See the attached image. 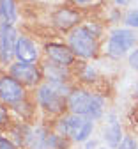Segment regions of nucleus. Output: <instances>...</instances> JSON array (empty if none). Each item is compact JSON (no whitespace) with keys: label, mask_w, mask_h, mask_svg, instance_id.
I'll return each instance as SVG.
<instances>
[{"label":"nucleus","mask_w":138,"mask_h":149,"mask_svg":"<svg viewBox=\"0 0 138 149\" xmlns=\"http://www.w3.org/2000/svg\"><path fill=\"white\" fill-rule=\"evenodd\" d=\"M78 77H80V80L85 82V84H92L97 78V73L90 64H82L80 69H78Z\"/></svg>","instance_id":"f3484780"},{"label":"nucleus","mask_w":138,"mask_h":149,"mask_svg":"<svg viewBox=\"0 0 138 149\" xmlns=\"http://www.w3.org/2000/svg\"><path fill=\"white\" fill-rule=\"evenodd\" d=\"M50 20H51V25L58 30H73L78 27V23H80L82 20V14L78 9L71 7V6H60V7H57L51 16H50Z\"/></svg>","instance_id":"6e6552de"},{"label":"nucleus","mask_w":138,"mask_h":149,"mask_svg":"<svg viewBox=\"0 0 138 149\" xmlns=\"http://www.w3.org/2000/svg\"><path fill=\"white\" fill-rule=\"evenodd\" d=\"M67 110L69 114L97 121L105 116V96L83 87H73L67 96Z\"/></svg>","instance_id":"f257e3e1"},{"label":"nucleus","mask_w":138,"mask_h":149,"mask_svg":"<svg viewBox=\"0 0 138 149\" xmlns=\"http://www.w3.org/2000/svg\"><path fill=\"white\" fill-rule=\"evenodd\" d=\"M18 22V7L14 0H0V25L11 23L14 25Z\"/></svg>","instance_id":"ddd939ff"},{"label":"nucleus","mask_w":138,"mask_h":149,"mask_svg":"<svg viewBox=\"0 0 138 149\" xmlns=\"http://www.w3.org/2000/svg\"><path fill=\"white\" fill-rule=\"evenodd\" d=\"M138 37L131 29H115L110 32L106 41V55L112 59H122L133 52Z\"/></svg>","instance_id":"7ed1b4c3"},{"label":"nucleus","mask_w":138,"mask_h":149,"mask_svg":"<svg viewBox=\"0 0 138 149\" xmlns=\"http://www.w3.org/2000/svg\"><path fill=\"white\" fill-rule=\"evenodd\" d=\"M12 142L18 147H28L30 139H32V128H28L25 123H19L18 126L12 128Z\"/></svg>","instance_id":"2eb2a0df"},{"label":"nucleus","mask_w":138,"mask_h":149,"mask_svg":"<svg viewBox=\"0 0 138 149\" xmlns=\"http://www.w3.org/2000/svg\"><path fill=\"white\" fill-rule=\"evenodd\" d=\"M41 71H43V77L44 80H55V82H69L71 78V68L67 66H60L57 62L46 61L41 64Z\"/></svg>","instance_id":"f8f14e48"},{"label":"nucleus","mask_w":138,"mask_h":149,"mask_svg":"<svg viewBox=\"0 0 138 149\" xmlns=\"http://www.w3.org/2000/svg\"><path fill=\"white\" fill-rule=\"evenodd\" d=\"M9 123V110L4 107V103H0V124Z\"/></svg>","instance_id":"4be33fe9"},{"label":"nucleus","mask_w":138,"mask_h":149,"mask_svg":"<svg viewBox=\"0 0 138 149\" xmlns=\"http://www.w3.org/2000/svg\"><path fill=\"white\" fill-rule=\"evenodd\" d=\"M67 46L73 50L76 57H80L83 61L94 59L99 53V41L85 25H78L76 29H73L69 32Z\"/></svg>","instance_id":"f03ea898"},{"label":"nucleus","mask_w":138,"mask_h":149,"mask_svg":"<svg viewBox=\"0 0 138 149\" xmlns=\"http://www.w3.org/2000/svg\"><path fill=\"white\" fill-rule=\"evenodd\" d=\"M131 4V0H115V6H119V7H128Z\"/></svg>","instance_id":"b1692460"},{"label":"nucleus","mask_w":138,"mask_h":149,"mask_svg":"<svg viewBox=\"0 0 138 149\" xmlns=\"http://www.w3.org/2000/svg\"><path fill=\"white\" fill-rule=\"evenodd\" d=\"M50 130L44 126L32 128V139L28 144V149H48V139H50Z\"/></svg>","instance_id":"4468645a"},{"label":"nucleus","mask_w":138,"mask_h":149,"mask_svg":"<svg viewBox=\"0 0 138 149\" xmlns=\"http://www.w3.org/2000/svg\"><path fill=\"white\" fill-rule=\"evenodd\" d=\"M122 128H121V123L117 119V114H108L106 119H105V126H103V140L106 142L108 147H113L117 149V146L121 144L122 140Z\"/></svg>","instance_id":"9b49d317"},{"label":"nucleus","mask_w":138,"mask_h":149,"mask_svg":"<svg viewBox=\"0 0 138 149\" xmlns=\"http://www.w3.org/2000/svg\"><path fill=\"white\" fill-rule=\"evenodd\" d=\"M35 101L44 112L53 116H58L67 110V98L58 94L48 82H43L39 87H35Z\"/></svg>","instance_id":"20e7f679"},{"label":"nucleus","mask_w":138,"mask_h":149,"mask_svg":"<svg viewBox=\"0 0 138 149\" xmlns=\"http://www.w3.org/2000/svg\"><path fill=\"white\" fill-rule=\"evenodd\" d=\"M117 149H138V140L133 135H124Z\"/></svg>","instance_id":"6ab92c4d"},{"label":"nucleus","mask_w":138,"mask_h":149,"mask_svg":"<svg viewBox=\"0 0 138 149\" xmlns=\"http://www.w3.org/2000/svg\"><path fill=\"white\" fill-rule=\"evenodd\" d=\"M128 61H129V66H131V69L138 71V48H135V50L129 53Z\"/></svg>","instance_id":"aec40b11"},{"label":"nucleus","mask_w":138,"mask_h":149,"mask_svg":"<svg viewBox=\"0 0 138 149\" xmlns=\"http://www.w3.org/2000/svg\"><path fill=\"white\" fill-rule=\"evenodd\" d=\"M94 0H73V4L74 6H89V4H92Z\"/></svg>","instance_id":"5701e85b"},{"label":"nucleus","mask_w":138,"mask_h":149,"mask_svg":"<svg viewBox=\"0 0 138 149\" xmlns=\"http://www.w3.org/2000/svg\"><path fill=\"white\" fill-rule=\"evenodd\" d=\"M135 94H136V98H138V82H136V87H135Z\"/></svg>","instance_id":"393cba45"},{"label":"nucleus","mask_w":138,"mask_h":149,"mask_svg":"<svg viewBox=\"0 0 138 149\" xmlns=\"http://www.w3.org/2000/svg\"><path fill=\"white\" fill-rule=\"evenodd\" d=\"M18 37L19 36H18L14 25H11V23H2L0 25V64L11 66Z\"/></svg>","instance_id":"0eeeda50"},{"label":"nucleus","mask_w":138,"mask_h":149,"mask_svg":"<svg viewBox=\"0 0 138 149\" xmlns=\"http://www.w3.org/2000/svg\"><path fill=\"white\" fill-rule=\"evenodd\" d=\"M39 46L34 39L27 36H19L18 41H16V48H14V57L16 61H21V62H37L39 61Z\"/></svg>","instance_id":"9d476101"},{"label":"nucleus","mask_w":138,"mask_h":149,"mask_svg":"<svg viewBox=\"0 0 138 149\" xmlns=\"http://www.w3.org/2000/svg\"><path fill=\"white\" fill-rule=\"evenodd\" d=\"M92 133H94V121L92 119H87L83 124H82V128L78 130V133L74 135V142H80V144H85L90 137H92Z\"/></svg>","instance_id":"dca6fc26"},{"label":"nucleus","mask_w":138,"mask_h":149,"mask_svg":"<svg viewBox=\"0 0 138 149\" xmlns=\"http://www.w3.org/2000/svg\"><path fill=\"white\" fill-rule=\"evenodd\" d=\"M27 100V89L21 82H18L9 73L0 74V103L16 105Z\"/></svg>","instance_id":"423d86ee"},{"label":"nucleus","mask_w":138,"mask_h":149,"mask_svg":"<svg viewBox=\"0 0 138 149\" xmlns=\"http://www.w3.org/2000/svg\"><path fill=\"white\" fill-rule=\"evenodd\" d=\"M124 23L128 25V29H138V9H131L126 13Z\"/></svg>","instance_id":"a211bd4d"},{"label":"nucleus","mask_w":138,"mask_h":149,"mask_svg":"<svg viewBox=\"0 0 138 149\" xmlns=\"http://www.w3.org/2000/svg\"><path fill=\"white\" fill-rule=\"evenodd\" d=\"M97 149H106V147H97Z\"/></svg>","instance_id":"a878e982"},{"label":"nucleus","mask_w":138,"mask_h":149,"mask_svg":"<svg viewBox=\"0 0 138 149\" xmlns=\"http://www.w3.org/2000/svg\"><path fill=\"white\" fill-rule=\"evenodd\" d=\"M0 149H18V146L7 137H0Z\"/></svg>","instance_id":"412c9836"},{"label":"nucleus","mask_w":138,"mask_h":149,"mask_svg":"<svg viewBox=\"0 0 138 149\" xmlns=\"http://www.w3.org/2000/svg\"><path fill=\"white\" fill-rule=\"evenodd\" d=\"M44 55L46 59L51 62H57L60 66H67L71 68L76 61V55L73 53V50L64 45V43H58V41H50L44 45Z\"/></svg>","instance_id":"1a4fd4ad"},{"label":"nucleus","mask_w":138,"mask_h":149,"mask_svg":"<svg viewBox=\"0 0 138 149\" xmlns=\"http://www.w3.org/2000/svg\"><path fill=\"white\" fill-rule=\"evenodd\" d=\"M9 74L14 77L18 82H21L25 87H39L44 82L41 66H37L34 62H21V61L11 62Z\"/></svg>","instance_id":"39448f33"}]
</instances>
